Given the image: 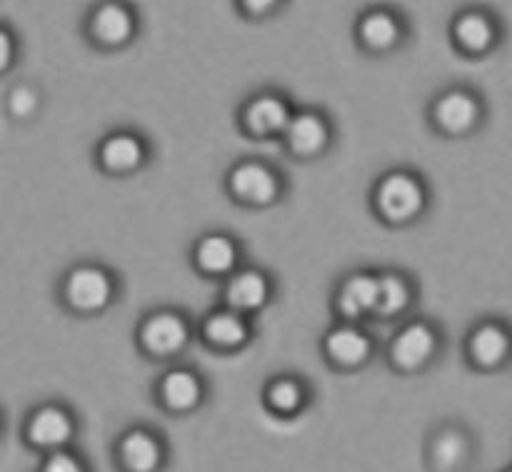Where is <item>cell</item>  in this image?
I'll list each match as a JSON object with an SVG mask.
<instances>
[{
    "instance_id": "6da1fadb",
    "label": "cell",
    "mask_w": 512,
    "mask_h": 472,
    "mask_svg": "<svg viewBox=\"0 0 512 472\" xmlns=\"http://www.w3.org/2000/svg\"><path fill=\"white\" fill-rule=\"evenodd\" d=\"M368 208L383 228L408 230L430 213L433 190L418 168L393 165L370 185Z\"/></svg>"
},
{
    "instance_id": "7a4b0ae2",
    "label": "cell",
    "mask_w": 512,
    "mask_h": 472,
    "mask_svg": "<svg viewBox=\"0 0 512 472\" xmlns=\"http://www.w3.org/2000/svg\"><path fill=\"white\" fill-rule=\"evenodd\" d=\"M445 348H448V335L440 320L415 310L413 315L395 323L380 353L390 373L410 378V375L430 373L443 360Z\"/></svg>"
},
{
    "instance_id": "3957f363",
    "label": "cell",
    "mask_w": 512,
    "mask_h": 472,
    "mask_svg": "<svg viewBox=\"0 0 512 472\" xmlns=\"http://www.w3.org/2000/svg\"><path fill=\"white\" fill-rule=\"evenodd\" d=\"M123 295L118 270L100 260H78L60 275L55 298L73 318H103L118 305Z\"/></svg>"
},
{
    "instance_id": "277c9868",
    "label": "cell",
    "mask_w": 512,
    "mask_h": 472,
    "mask_svg": "<svg viewBox=\"0 0 512 472\" xmlns=\"http://www.w3.org/2000/svg\"><path fill=\"white\" fill-rule=\"evenodd\" d=\"M133 343L140 358L148 363H175L195 345V320L178 305H158L140 315L133 330Z\"/></svg>"
},
{
    "instance_id": "5b68a950",
    "label": "cell",
    "mask_w": 512,
    "mask_h": 472,
    "mask_svg": "<svg viewBox=\"0 0 512 472\" xmlns=\"http://www.w3.org/2000/svg\"><path fill=\"white\" fill-rule=\"evenodd\" d=\"M425 123L438 138H473L488 123V100L475 85L450 83L430 95L425 105Z\"/></svg>"
},
{
    "instance_id": "8992f818",
    "label": "cell",
    "mask_w": 512,
    "mask_h": 472,
    "mask_svg": "<svg viewBox=\"0 0 512 472\" xmlns=\"http://www.w3.org/2000/svg\"><path fill=\"white\" fill-rule=\"evenodd\" d=\"M223 190L233 205L243 210H273L288 198V175L283 168L265 158H240L228 165L223 178Z\"/></svg>"
},
{
    "instance_id": "52a82bcc",
    "label": "cell",
    "mask_w": 512,
    "mask_h": 472,
    "mask_svg": "<svg viewBox=\"0 0 512 472\" xmlns=\"http://www.w3.org/2000/svg\"><path fill=\"white\" fill-rule=\"evenodd\" d=\"M143 18L133 0H95L83 15L85 43L98 53H123L138 43Z\"/></svg>"
},
{
    "instance_id": "ba28073f",
    "label": "cell",
    "mask_w": 512,
    "mask_h": 472,
    "mask_svg": "<svg viewBox=\"0 0 512 472\" xmlns=\"http://www.w3.org/2000/svg\"><path fill=\"white\" fill-rule=\"evenodd\" d=\"M410 38H413V25L398 5H365L353 20L355 48L368 58H388L400 53Z\"/></svg>"
},
{
    "instance_id": "9c48e42d",
    "label": "cell",
    "mask_w": 512,
    "mask_h": 472,
    "mask_svg": "<svg viewBox=\"0 0 512 472\" xmlns=\"http://www.w3.org/2000/svg\"><path fill=\"white\" fill-rule=\"evenodd\" d=\"M448 40L465 60H483L498 53L505 40V23L490 5L470 3L455 10L448 20Z\"/></svg>"
},
{
    "instance_id": "30bf717a",
    "label": "cell",
    "mask_w": 512,
    "mask_h": 472,
    "mask_svg": "<svg viewBox=\"0 0 512 472\" xmlns=\"http://www.w3.org/2000/svg\"><path fill=\"white\" fill-rule=\"evenodd\" d=\"M278 143L283 153L298 163H315L325 158L338 143V125L333 115L320 105H295L288 125L280 133Z\"/></svg>"
},
{
    "instance_id": "8fae6325",
    "label": "cell",
    "mask_w": 512,
    "mask_h": 472,
    "mask_svg": "<svg viewBox=\"0 0 512 472\" xmlns=\"http://www.w3.org/2000/svg\"><path fill=\"white\" fill-rule=\"evenodd\" d=\"M380 353V343L368 323L335 320L320 338V358L333 373L353 375L370 368Z\"/></svg>"
},
{
    "instance_id": "7c38bea8",
    "label": "cell",
    "mask_w": 512,
    "mask_h": 472,
    "mask_svg": "<svg viewBox=\"0 0 512 472\" xmlns=\"http://www.w3.org/2000/svg\"><path fill=\"white\" fill-rule=\"evenodd\" d=\"M153 403L170 418H190L210 400V383L195 365L168 363L153 383Z\"/></svg>"
},
{
    "instance_id": "4fadbf2b",
    "label": "cell",
    "mask_w": 512,
    "mask_h": 472,
    "mask_svg": "<svg viewBox=\"0 0 512 472\" xmlns=\"http://www.w3.org/2000/svg\"><path fill=\"white\" fill-rule=\"evenodd\" d=\"M293 108L295 103L285 90L265 85V88H255L253 93L245 95L235 113V123H238L240 133L253 143H270V140L280 138L293 115Z\"/></svg>"
},
{
    "instance_id": "5bb4252c",
    "label": "cell",
    "mask_w": 512,
    "mask_h": 472,
    "mask_svg": "<svg viewBox=\"0 0 512 472\" xmlns=\"http://www.w3.org/2000/svg\"><path fill=\"white\" fill-rule=\"evenodd\" d=\"M153 143L138 128H110L93 148V163L108 178H133L153 163Z\"/></svg>"
},
{
    "instance_id": "9a60e30c",
    "label": "cell",
    "mask_w": 512,
    "mask_h": 472,
    "mask_svg": "<svg viewBox=\"0 0 512 472\" xmlns=\"http://www.w3.org/2000/svg\"><path fill=\"white\" fill-rule=\"evenodd\" d=\"M20 435H23V443L40 455L55 448H65V445H75L80 435L78 410L60 400H45L25 415Z\"/></svg>"
},
{
    "instance_id": "2e32d148",
    "label": "cell",
    "mask_w": 512,
    "mask_h": 472,
    "mask_svg": "<svg viewBox=\"0 0 512 472\" xmlns=\"http://www.w3.org/2000/svg\"><path fill=\"white\" fill-rule=\"evenodd\" d=\"M218 285V303L243 315H250V318L263 315L278 300V278L263 265H238Z\"/></svg>"
},
{
    "instance_id": "e0dca14e",
    "label": "cell",
    "mask_w": 512,
    "mask_h": 472,
    "mask_svg": "<svg viewBox=\"0 0 512 472\" xmlns=\"http://www.w3.org/2000/svg\"><path fill=\"white\" fill-rule=\"evenodd\" d=\"M478 458V438L463 420H443L428 430L423 465L433 472H463Z\"/></svg>"
},
{
    "instance_id": "ac0fdd59",
    "label": "cell",
    "mask_w": 512,
    "mask_h": 472,
    "mask_svg": "<svg viewBox=\"0 0 512 472\" xmlns=\"http://www.w3.org/2000/svg\"><path fill=\"white\" fill-rule=\"evenodd\" d=\"M463 360L473 373H503L512 360V330L505 318H480L463 338Z\"/></svg>"
},
{
    "instance_id": "d6986e66",
    "label": "cell",
    "mask_w": 512,
    "mask_h": 472,
    "mask_svg": "<svg viewBox=\"0 0 512 472\" xmlns=\"http://www.w3.org/2000/svg\"><path fill=\"white\" fill-rule=\"evenodd\" d=\"M258 340V323L250 315L215 305L195 323V343L215 355L245 353Z\"/></svg>"
},
{
    "instance_id": "ffe728a7",
    "label": "cell",
    "mask_w": 512,
    "mask_h": 472,
    "mask_svg": "<svg viewBox=\"0 0 512 472\" xmlns=\"http://www.w3.org/2000/svg\"><path fill=\"white\" fill-rule=\"evenodd\" d=\"M188 263L198 278L220 283L228 278L238 265L245 263V245L235 233L223 228L203 230L190 243Z\"/></svg>"
},
{
    "instance_id": "44dd1931",
    "label": "cell",
    "mask_w": 512,
    "mask_h": 472,
    "mask_svg": "<svg viewBox=\"0 0 512 472\" xmlns=\"http://www.w3.org/2000/svg\"><path fill=\"white\" fill-rule=\"evenodd\" d=\"M113 463L125 472L165 470L170 463L168 438L155 425H128L113 443Z\"/></svg>"
},
{
    "instance_id": "7402d4cb",
    "label": "cell",
    "mask_w": 512,
    "mask_h": 472,
    "mask_svg": "<svg viewBox=\"0 0 512 472\" xmlns=\"http://www.w3.org/2000/svg\"><path fill=\"white\" fill-rule=\"evenodd\" d=\"M260 403L273 418L290 423V420L303 418L313 408L315 388L305 375L295 370H278L265 378L260 388Z\"/></svg>"
},
{
    "instance_id": "603a6c76",
    "label": "cell",
    "mask_w": 512,
    "mask_h": 472,
    "mask_svg": "<svg viewBox=\"0 0 512 472\" xmlns=\"http://www.w3.org/2000/svg\"><path fill=\"white\" fill-rule=\"evenodd\" d=\"M378 298V278L375 268H353L335 283L330 293V308L335 320L348 323H370Z\"/></svg>"
},
{
    "instance_id": "cb8c5ba5",
    "label": "cell",
    "mask_w": 512,
    "mask_h": 472,
    "mask_svg": "<svg viewBox=\"0 0 512 472\" xmlns=\"http://www.w3.org/2000/svg\"><path fill=\"white\" fill-rule=\"evenodd\" d=\"M378 298H375L373 323H390L408 318L418 310L420 285L413 273L403 268H375Z\"/></svg>"
},
{
    "instance_id": "d4e9b609",
    "label": "cell",
    "mask_w": 512,
    "mask_h": 472,
    "mask_svg": "<svg viewBox=\"0 0 512 472\" xmlns=\"http://www.w3.org/2000/svg\"><path fill=\"white\" fill-rule=\"evenodd\" d=\"M45 108V95L30 80H20L5 95V110H8L10 120L15 123H33Z\"/></svg>"
},
{
    "instance_id": "484cf974",
    "label": "cell",
    "mask_w": 512,
    "mask_h": 472,
    "mask_svg": "<svg viewBox=\"0 0 512 472\" xmlns=\"http://www.w3.org/2000/svg\"><path fill=\"white\" fill-rule=\"evenodd\" d=\"M88 470V460L75 445L48 450L40 455V472H83Z\"/></svg>"
},
{
    "instance_id": "4316f807",
    "label": "cell",
    "mask_w": 512,
    "mask_h": 472,
    "mask_svg": "<svg viewBox=\"0 0 512 472\" xmlns=\"http://www.w3.org/2000/svg\"><path fill=\"white\" fill-rule=\"evenodd\" d=\"M235 13L248 23H268V20L278 18L290 0H233Z\"/></svg>"
},
{
    "instance_id": "83f0119b",
    "label": "cell",
    "mask_w": 512,
    "mask_h": 472,
    "mask_svg": "<svg viewBox=\"0 0 512 472\" xmlns=\"http://www.w3.org/2000/svg\"><path fill=\"white\" fill-rule=\"evenodd\" d=\"M20 58V40L10 25L0 23V75L10 73Z\"/></svg>"
},
{
    "instance_id": "f1b7e54d",
    "label": "cell",
    "mask_w": 512,
    "mask_h": 472,
    "mask_svg": "<svg viewBox=\"0 0 512 472\" xmlns=\"http://www.w3.org/2000/svg\"><path fill=\"white\" fill-rule=\"evenodd\" d=\"M0 433H3V418H0Z\"/></svg>"
}]
</instances>
